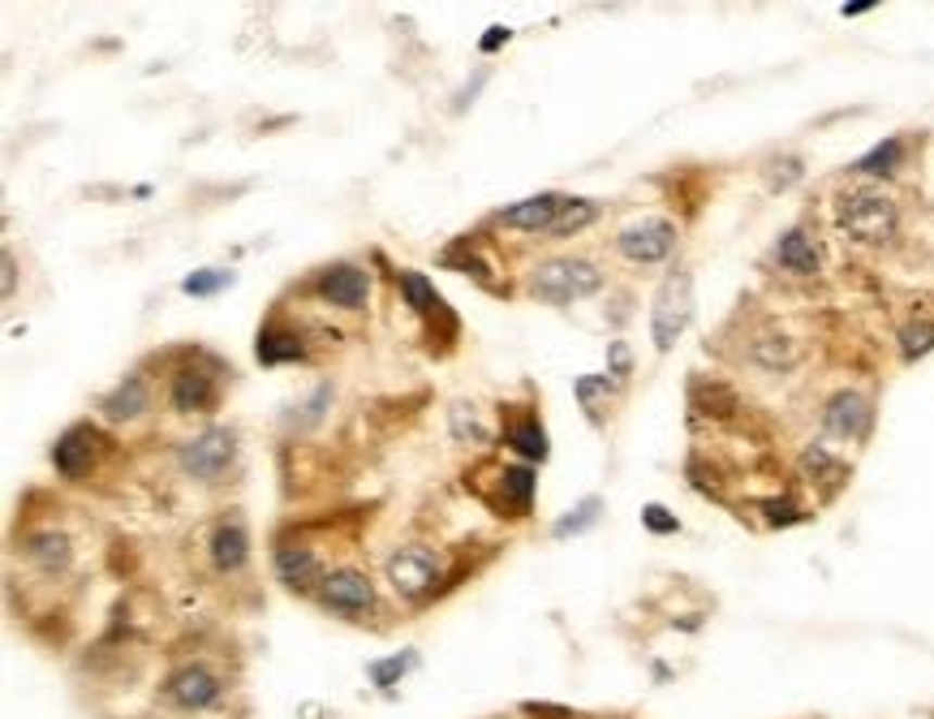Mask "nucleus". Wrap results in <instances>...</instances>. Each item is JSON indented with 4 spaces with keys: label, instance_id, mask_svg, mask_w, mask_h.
I'll return each mask as SVG.
<instances>
[{
    "label": "nucleus",
    "instance_id": "obj_1",
    "mask_svg": "<svg viewBox=\"0 0 934 719\" xmlns=\"http://www.w3.org/2000/svg\"><path fill=\"white\" fill-rule=\"evenodd\" d=\"M896 225H900V212L879 190H853L840 199V229L861 245H887L896 238Z\"/></svg>",
    "mask_w": 934,
    "mask_h": 719
},
{
    "label": "nucleus",
    "instance_id": "obj_2",
    "mask_svg": "<svg viewBox=\"0 0 934 719\" xmlns=\"http://www.w3.org/2000/svg\"><path fill=\"white\" fill-rule=\"evenodd\" d=\"M530 289H534L539 302L569 306V302L594 298V293L603 289V272H598L590 258H547V263H539V272L530 276Z\"/></svg>",
    "mask_w": 934,
    "mask_h": 719
},
{
    "label": "nucleus",
    "instance_id": "obj_3",
    "mask_svg": "<svg viewBox=\"0 0 934 719\" xmlns=\"http://www.w3.org/2000/svg\"><path fill=\"white\" fill-rule=\"evenodd\" d=\"M690 315H694V280H690V272H672L659 285V298L651 311V337H655L659 354H668L681 341V332L690 328Z\"/></svg>",
    "mask_w": 934,
    "mask_h": 719
},
{
    "label": "nucleus",
    "instance_id": "obj_4",
    "mask_svg": "<svg viewBox=\"0 0 934 719\" xmlns=\"http://www.w3.org/2000/svg\"><path fill=\"white\" fill-rule=\"evenodd\" d=\"M234 453H237L234 427H207L203 436H194V440H186V444L177 449L181 470H186L194 482L225 479V475H229V466H234Z\"/></svg>",
    "mask_w": 934,
    "mask_h": 719
},
{
    "label": "nucleus",
    "instance_id": "obj_5",
    "mask_svg": "<svg viewBox=\"0 0 934 719\" xmlns=\"http://www.w3.org/2000/svg\"><path fill=\"white\" fill-rule=\"evenodd\" d=\"M440 573H444L440 552H431V547H422V543H409V547H401V552L388 560V582H392V591H396L401 600H422V595L440 582Z\"/></svg>",
    "mask_w": 934,
    "mask_h": 719
},
{
    "label": "nucleus",
    "instance_id": "obj_6",
    "mask_svg": "<svg viewBox=\"0 0 934 719\" xmlns=\"http://www.w3.org/2000/svg\"><path fill=\"white\" fill-rule=\"evenodd\" d=\"M164 694H168V703L181 707V711H212V707L220 703L225 685H220V677H216L207 664H186V668L173 672V681H168Z\"/></svg>",
    "mask_w": 934,
    "mask_h": 719
},
{
    "label": "nucleus",
    "instance_id": "obj_7",
    "mask_svg": "<svg viewBox=\"0 0 934 719\" xmlns=\"http://www.w3.org/2000/svg\"><path fill=\"white\" fill-rule=\"evenodd\" d=\"M616 250H620L629 263H664V258L677 250V229H672L668 220H659V216L638 220V225L620 229Z\"/></svg>",
    "mask_w": 934,
    "mask_h": 719
},
{
    "label": "nucleus",
    "instance_id": "obj_8",
    "mask_svg": "<svg viewBox=\"0 0 934 719\" xmlns=\"http://www.w3.org/2000/svg\"><path fill=\"white\" fill-rule=\"evenodd\" d=\"M319 595H324V603H328L332 611H341V616L370 611V603H375L370 582H366L357 569H337V573H328L324 586H319Z\"/></svg>",
    "mask_w": 934,
    "mask_h": 719
},
{
    "label": "nucleus",
    "instance_id": "obj_9",
    "mask_svg": "<svg viewBox=\"0 0 934 719\" xmlns=\"http://www.w3.org/2000/svg\"><path fill=\"white\" fill-rule=\"evenodd\" d=\"M565 207H569L565 194H534V199H526V203L504 207L500 220L513 225V229H526V234H534V229H539V234H552L556 220L565 216Z\"/></svg>",
    "mask_w": 934,
    "mask_h": 719
},
{
    "label": "nucleus",
    "instance_id": "obj_10",
    "mask_svg": "<svg viewBox=\"0 0 934 719\" xmlns=\"http://www.w3.org/2000/svg\"><path fill=\"white\" fill-rule=\"evenodd\" d=\"M866 422H870V401L861 392H835L822 409V427L826 436H840V440H857L866 436Z\"/></svg>",
    "mask_w": 934,
    "mask_h": 719
},
{
    "label": "nucleus",
    "instance_id": "obj_11",
    "mask_svg": "<svg viewBox=\"0 0 934 719\" xmlns=\"http://www.w3.org/2000/svg\"><path fill=\"white\" fill-rule=\"evenodd\" d=\"M96 449H100V440H96L91 427H70V431L56 440L52 462H56V470H61L65 479H83V475L96 466Z\"/></svg>",
    "mask_w": 934,
    "mask_h": 719
},
{
    "label": "nucleus",
    "instance_id": "obj_12",
    "mask_svg": "<svg viewBox=\"0 0 934 719\" xmlns=\"http://www.w3.org/2000/svg\"><path fill=\"white\" fill-rule=\"evenodd\" d=\"M319 293H324L332 306L357 311V306L370 298V280H366V272H362V267H353V263H337V267H328V272L319 276Z\"/></svg>",
    "mask_w": 934,
    "mask_h": 719
},
{
    "label": "nucleus",
    "instance_id": "obj_13",
    "mask_svg": "<svg viewBox=\"0 0 934 719\" xmlns=\"http://www.w3.org/2000/svg\"><path fill=\"white\" fill-rule=\"evenodd\" d=\"M276 578L293 591V595H306V591H315V586H324V565H319V556L315 552H302V547H285V552H276Z\"/></svg>",
    "mask_w": 934,
    "mask_h": 719
},
{
    "label": "nucleus",
    "instance_id": "obj_14",
    "mask_svg": "<svg viewBox=\"0 0 934 719\" xmlns=\"http://www.w3.org/2000/svg\"><path fill=\"white\" fill-rule=\"evenodd\" d=\"M212 401H216V383L203 370L190 366V370H181L173 379V405H177V414H207Z\"/></svg>",
    "mask_w": 934,
    "mask_h": 719
},
{
    "label": "nucleus",
    "instance_id": "obj_15",
    "mask_svg": "<svg viewBox=\"0 0 934 719\" xmlns=\"http://www.w3.org/2000/svg\"><path fill=\"white\" fill-rule=\"evenodd\" d=\"M775 258L788 267V272H797V276H815L818 263H822V250H818V241L810 238V229H788L780 245H775Z\"/></svg>",
    "mask_w": 934,
    "mask_h": 719
},
{
    "label": "nucleus",
    "instance_id": "obj_16",
    "mask_svg": "<svg viewBox=\"0 0 934 719\" xmlns=\"http://www.w3.org/2000/svg\"><path fill=\"white\" fill-rule=\"evenodd\" d=\"M245 556H250V534H245V526L241 521H220L216 526V534H212V560H216V569H225V573H234L245 565Z\"/></svg>",
    "mask_w": 934,
    "mask_h": 719
},
{
    "label": "nucleus",
    "instance_id": "obj_17",
    "mask_svg": "<svg viewBox=\"0 0 934 719\" xmlns=\"http://www.w3.org/2000/svg\"><path fill=\"white\" fill-rule=\"evenodd\" d=\"M26 552H30V560H35L39 569H48V573L70 569V539H65V534H56V530L35 534V539L26 543Z\"/></svg>",
    "mask_w": 934,
    "mask_h": 719
},
{
    "label": "nucleus",
    "instance_id": "obj_18",
    "mask_svg": "<svg viewBox=\"0 0 934 719\" xmlns=\"http://www.w3.org/2000/svg\"><path fill=\"white\" fill-rule=\"evenodd\" d=\"M254 350H258V362H263V366H280V362L302 358V341H298L293 332H285V328H263Z\"/></svg>",
    "mask_w": 934,
    "mask_h": 719
},
{
    "label": "nucleus",
    "instance_id": "obj_19",
    "mask_svg": "<svg viewBox=\"0 0 934 719\" xmlns=\"http://www.w3.org/2000/svg\"><path fill=\"white\" fill-rule=\"evenodd\" d=\"M104 409H109V418H117V422L138 418V414L147 409V388H142V379H129V383H121L117 392L104 401Z\"/></svg>",
    "mask_w": 934,
    "mask_h": 719
},
{
    "label": "nucleus",
    "instance_id": "obj_20",
    "mask_svg": "<svg viewBox=\"0 0 934 719\" xmlns=\"http://www.w3.org/2000/svg\"><path fill=\"white\" fill-rule=\"evenodd\" d=\"M806 470H810V479L822 482L826 491H831V487H840L844 475H848V466H844V462H835L826 449H806Z\"/></svg>",
    "mask_w": 934,
    "mask_h": 719
},
{
    "label": "nucleus",
    "instance_id": "obj_21",
    "mask_svg": "<svg viewBox=\"0 0 934 719\" xmlns=\"http://www.w3.org/2000/svg\"><path fill=\"white\" fill-rule=\"evenodd\" d=\"M934 350V324L931 319H909L905 328H900V354L905 358H922V354H931Z\"/></svg>",
    "mask_w": 934,
    "mask_h": 719
},
{
    "label": "nucleus",
    "instance_id": "obj_22",
    "mask_svg": "<svg viewBox=\"0 0 934 719\" xmlns=\"http://www.w3.org/2000/svg\"><path fill=\"white\" fill-rule=\"evenodd\" d=\"M508 444L526 457V462H543L547 457V440H543V427L530 418V422H521L517 431H508Z\"/></svg>",
    "mask_w": 934,
    "mask_h": 719
},
{
    "label": "nucleus",
    "instance_id": "obj_23",
    "mask_svg": "<svg viewBox=\"0 0 934 719\" xmlns=\"http://www.w3.org/2000/svg\"><path fill=\"white\" fill-rule=\"evenodd\" d=\"M418 655L414 651H405V655H392V659H379V664H370L366 668V677H370V685H379V690H392L405 672H409V664H414Z\"/></svg>",
    "mask_w": 934,
    "mask_h": 719
},
{
    "label": "nucleus",
    "instance_id": "obj_24",
    "mask_svg": "<svg viewBox=\"0 0 934 719\" xmlns=\"http://www.w3.org/2000/svg\"><path fill=\"white\" fill-rule=\"evenodd\" d=\"M900 164V142L896 138H887V142H879L870 155H861L857 160V173H874V177H887L892 168Z\"/></svg>",
    "mask_w": 934,
    "mask_h": 719
},
{
    "label": "nucleus",
    "instance_id": "obj_25",
    "mask_svg": "<svg viewBox=\"0 0 934 719\" xmlns=\"http://www.w3.org/2000/svg\"><path fill=\"white\" fill-rule=\"evenodd\" d=\"M225 285H234V276L220 272V267H207V272H190L181 289H186L190 298H212V293H220Z\"/></svg>",
    "mask_w": 934,
    "mask_h": 719
},
{
    "label": "nucleus",
    "instance_id": "obj_26",
    "mask_svg": "<svg viewBox=\"0 0 934 719\" xmlns=\"http://www.w3.org/2000/svg\"><path fill=\"white\" fill-rule=\"evenodd\" d=\"M594 212H598V203H590V199H569V207H565V216L556 220V238H565V234H578L585 229L590 220H594Z\"/></svg>",
    "mask_w": 934,
    "mask_h": 719
},
{
    "label": "nucleus",
    "instance_id": "obj_27",
    "mask_svg": "<svg viewBox=\"0 0 934 719\" xmlns=\"http://www.w3.org/2000/svg\"><path fill=\"white\" fill-rule=\"evenodd\" d=\"M401 293H405V302H409L414 311H431V306H436V289H431L418 272H405V276H401Z\"/></svg>",
    "mask_w": 934,
    "mask_h": 719
},
{
    "label": "nucleus",
    "instance_id": "obj_28",
    "mask_svg": "<svg viewBox=\"0 0 934 719\" xmlns=\"http://www.w3.org/2000/svg\"><path fill=\"white\" fill-rule=\"evenodd\" d=\"M598 517V500H585V504H578L573 513H565L560 521H556V539H569V534H582L585 526Z\"/></svg>",
    "mask_w": 934,
    "mask_h": 719
},
{
    "label": "nucleus",
    "instance_id": "obj_29",
    "mask_svg": "<svg viewBox=\"0 0 934 719\" xmlns=\"http://www.w3.org/2000/svg\"><path fill=\"white\" fill-rule=\"evenodd\" d=\"M754 362H762V366H788V362H793V345H788L784 337L754 341Z\"/></svg>",
    "mask_w": 934,
    "mask_h": 719
},
{
    "label": "nucleus",
    "instance_id": "obj_30",
    "mask_svg": "<svg viewBox=\"0 0 934 719\" xmlns=\"http://www.w3.org/2000/svg\"><path fill=\"white\" fill-rule=\"evenodd\" d=\"M453 431H457V440H474V444H482V427H478L474 405H466V401H457V405H453Z\"/></svg>",
    "mask_w": 934,
    "mask_h": 719
},
{
    "label": "nucleus",
    "instance_id": "obj_31",
    "mask_svg": "<svg viewBox=\"0 0 934 719\" xmlns=\"http://www.w3.org/2000/svg\"><path fill=\"white\" fill-rule=\"evenodd\" d=\"M607 388H611V379H607V375H582V379H578V401H582V409L590 414V418H594V396H598V392H607Z\"/></svg>",
    "mask_w": 934,
    "mask_h": 719
},
{
    "label": "nucleus",
    "instance_id": "obj_32",
    "mask_svg": "<svg viewBox=\"0 0 934 719\" xmlns=\"http://www.w3.org/2000/svg\"><path fill=\"white\" fill-rule=\"evenodd\" d=\"M642 521H646L655 534H672V530L681 526V521H677V517H672L664 504H646V508H642Z\"/></svg>",
    "mask_w": 934,
    "mask_h": 719
},
{
    "label": "nucleus",
    "instance_id": "obj_33",
    "mask_svg": "<svg viewBox=\"0 0 934 719\" xmlns=\"http://www.w3.org/2000/svg\"><path fill=\"white\" fill-rule=\"evenodd\" d=\"M767 517H771V526H784V521H797L802 513L788 500H767Z\"/></svg>",
    "mask_w": 934,
    "mask_h": 719
},
{
    "label": "nucleus",
    "instance_id": "obj_34",
    "mask_svg": "<svg viewBox=\"0 0 934 719\" xmlns=\"http://www.w3.org/2000/svg\"><path fill=\"white\" fill-rule=\"evenodd\" d=\"M500 39L508 43V30H504V26H491V30L482 35V52H495V48H500Z\"/></svg>",
    "mask_w": 934,
    "mask_h": 719
},
{
    "label": "nucleus",
    "instance_id": "obj_35",
    "mask_svg": "<svg viewBox=\"0 0 934 719\" xmlns=\"http://www.w3.org/2000/svg\"><path fill=\"white\" fill-rule=\"evenodd\" d=\"M866 9H874V0H853V4H844L848 17H857V13H866Z\"/></svg>",
    "mask_w": 934,
    "mask_h": 719
},
{
    "label": "nucleus",
    "instance_id": "obj_36",
    "mask_svg": "<svg viewBox=\"0 0 934 719\" xmlns=\"http://www.w3.org/2000/svg\"><path fill=\"white\" fill-rule=\"evenodd\" d=\"M4 293H13V254H4Z\"/></svg>",
    "mask_w": 934,
    "mask_h": 719
}]
</instances>
